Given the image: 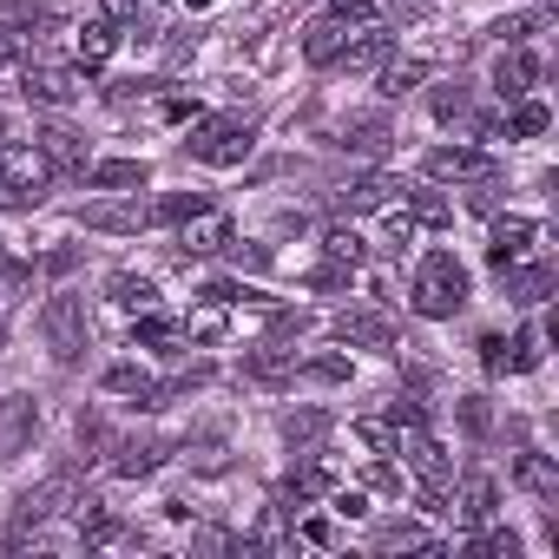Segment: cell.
<instances>
[{"mask_svg":"<svg viewBox=\"0 0 559 559\" xmlns=\"http://www.w3.org/2000/svg\"><path fill=\"white\" fill-rule=\"evenodd\" d=\"M40 435V402L34 395H0V454H21Z\"/></svg>","mask_w":559,"mask_h":559,"instance_id":"obj_7","label":"cell"},{"mask_svg":"<svg viewBox=\"0 0 559 559\" xmlns=\"http://www.w3.org/2000/svg\"><path fill=\"white\" fill-rule=\"evenodd\" d=\"M323 250H330V263H349V270L362 263V237H356V230H343V224L323 237Z\"/></svg>","mask_w":559,"mask_h":559,"instance_id":"obj_30","label":"cell"},{"mask_svg":"<svg viewBox=\"0 0 559 559\" xmlns=\"http://www.w3.org/2000/svg\"><path fill=\"white\" fill-rule=\"evenodd\" d=\"M53 14L40 8V0H0V34H34V27H47Z\"/></svg>","mask_w":559,"mask_h":559,"instance_id":"obj_25","label":"cell"},{"mask_svg":"<svg viewBox=\"0 0 559 559\" xmlns=\"http://www.w3.org/2000/svg\"><path fill=\"white\" fill-rule=\"evenodd\" d=\"M461 421H467V428L480 435V428H487V408H480V402H461Z\"/></svg>","mask_w":559,"mask_h":559,"instance_id":"obj_42","label":"cell"},{"mask_svg":"<svg viewBox=\"0 0 559 559\" xmlns=\"http://www.w3.org/2000/svg\"><path fill=\"white\" fill-rule=\"evenodd\" d=\"M343 40H349V21L323 14V21H310V34H304V60H310V67H336Z\"/></svg>","mask_w":559,"mask_h":559,"instance_id":"obj_17","label":"cell"},{"mask_svg":"<svg viewBox=\"0 0 559 559\" xmlns=\"http://www.w3.org/2000/svg\"><path fill=\"white\" fill-rule=\"evenodd\" d=\"M297 376H310V382H343V376H349V362H343V356H323V362H304Z\"/></svg>","mask_w":559,"mask_h":559,"instance_id":"obj_36","label":"cell"},{"mask_svg":"<svg viewBox=\"0 0 559 559\" xmlns=\"http://www.w3.org/2000/svg\"><path fill=\"white\" fill-rule=\"evenodd\" d=\"M34 152H40L47 165H60V171H86V139H80L73 126H60V119L34 132Z\"/></svg>","mask_w":559,"mask_h":559,"instance_id":"obj_12","label":"cell"},{"mask_svg":"<svg viewBox=\"0 0 559 559\" xmlns=\"http://www.w3.org/2000/svg\"><path fill=\"white\" fill-rule=\"evenodd\" d=\"M376 80H382V93H389V99H402V93H415V86L428 80V67H421V60H395V53H389V60L376 67Z\"/></svg>","mask_w":559,"mask_h":559,"instance_id":"obj_22","label":"cell"},{"mask_svg":"<svg viewBox=\"0 0 559 559\" xmlns=\"http://www.w3.org/2000/svg\"><path fill=\"white\" fill-rule=\"evenodd\" d=\"M185 145H191V158H198V165H243V158H250V145H257V126H250V119H237V112H224V119H204Z\"/></svg>","mask_w":559,"mask_h":559,"instance_id":"obj_2","label":"cell"},{"mask_svg":"<svg viewBox=\"0 0 559 559\" xmlns=\"http://www.w3.org/2000/svg\"><path fill=\"white\" fill-rule=\"evenodd\" d=\"M178 243H185V257H217V250H230L237 237H230V217H217V211L204 204L198 217H185V237H178Z\"/></svg>","mask_w":559,"mask_h":559,"instance_id":"obj_13","label":"cell"},{"mask_svg":"<svg viewBox=\"0 0 559 559\" xmlns=\"http://www.w3.org/2000/svg\"><path fill=\"white\" fill-rule=\"evenodd\" d=\"M73 500H80V487H73V474H53V480H40V487H27V493L14 500V520H21V526H47L53 513H73Z\"/></svg>","mask_w":559,"mask_h":559,"instance_id":"obj_5","label":"cell"},{"mask_svg":"<svg viewBox=\"0 0 559 559\" xmlns=\"http://www.w3.org/2000/svg\"><path fill=\"white\" fill-rule=\"evenodd\" d=\"M336 145H343V152H362V158H382V152L395 145V132H389L382 112H362V119H343V126H336Z\"/></svg>","mask_w":559,"mask_h":559,"instance_id":"obj_11","label":"cell"},{"mask_svg":"<svg viewBox=\"0 0 559 559\" xmlns=\"http://www.w3.org/2000/svg\"><path fill=\"white\" fill-rule=\"evenodd\" d=\"M395 191H402V185H395L389 171H362V178L336 185V191H330V204H336L343 217H356V211H382V204H389Z\"/></svg>","mask_w":559,"mask_h":559,"instance_id":"obj_8","label":"cell"},{"mask_svg":"<svg viewBox=\"0 0 559 559\" xmlns=\"http://www.w3.org/2000/svg\"><path fill=\"white\" fill-rule=\"evenodd\" d=\"M185 8H211V0H185Z\"/></svg>","mask_w":559,"mask_h":559,"instance_id":"obj_44","label":"cell"},{"mask_svg":"<svg viewBox=\"0 0 559 559\" xmlns=\"http://www.w3.org/2000/svg\"><path fill=\"white\" fill-rule=\"evenodd\" d=\"M533 250V217H500L493 224V243H487V257H493V270H507V263H520Z\"/></svg>","mask_w":559,"mask_h":559,"instance_id":"obj_18","label":"cell"},{"mask_svg":"<svg viewBox=\"0 0 559 559\" xmlns=\"http://www.w3.org/2000/svg\"><path fill=\"white\" fill-rule=\"evenodd\" d=\"M382 546H421V526L395 520V526H382Z\"/></svg>","mask_w":559,"mask_h":559,"instance_id":"obj_38","label":"cell"},{"mask_svg":"<svg viewBox=\"0 0 559 559\" xmlns=\"http://www.w3.org/2000/svg\"><path fill=\"white\" fill-rule=\"evenodd\" d=\"M533 86H539V60L520 53V47H507V53L493 60V93H500V99H526Z\"/></svg>","mask_w":559,"mask_h":559,"instance_id":"obj_14","label":"cell"},{"mask_svg":"<svg viewBox=\"0 0 559 559\" xmlns=\"http://www.w3.org/2000/svg\"><path fill=\"white\" fill-rule=\"evenodd\" d=\"M356 435H362L369 448H382V454H389V448H402V421H362Z\"/></svg>","mask_w":559,"mask_h":559,"instance_id":"obj_33","label":"cell"},{"mask_svg":"<svg viewBox=\"0 0 559 559\" xmlns=\"http://www.w3.org/2000/svg\"><path fill=\"white\" fill-rule=\"evenodd\" d=\"M513 474H520V487H533V493H546V500L559 493V474H552V461H546V454H520V467H513Z\"/></svg>","mask_w":559,"mask_h":559,"instance_id":"obj_27","label":"cell"},{"mask_svg":"<svg viewBox=\"0 0 559 559\" xmlns=\"http://www.w3.org/2000/svg\"><path fill=\"white\" fill-rule=\"evenodd\" d=\"M73 53H80V67H99V60L112 53V27H106V21H86V27L73 34Z\"/></svg>","mask_w":559,"mask_h":559,"instance_id":"obj_26","label":"cell"},{"mask_svg":"<svg viewBox=\"0 0 559 559\" xmlns=\"http://www.w3.org/2000/svg\"><path fill=\"white\" fill-rule=\"evenodd\" d=\"M86 224L93 230H145L152 224V204H93Z\"/></svg>","mask_w":559,"mask_h":559,"instance_id":"obj_20","label":"cell"},{"mask_svg":"<svg viewBox=\"0 0 559 559\" xmlns=\"http://www.w3.org/2000/svg\"><path fill=\"white\" fill-rule=\"evenodd\" d=\"M34 106H73L80 93H86V80L73 73V67H53V60H34L27 67V86H21Z\"/></svg>","mask_w":559,"mask_h":559,"instance_id":"obj_6","label":"cell"},{"mask_svg":"<svg viewBox=\"0 0 559 559\" xmlns=\"http://www.w3.org/2000/svg\"><path fill=\"white\" fill-rule=\"evenodd\" d=\"M330 330H336V343H356V349H382V356L395 349V330H389V317H376V310H343Z\"/></svg>","mask_w":559,"mask_h":559,"instance_id":"obj_9","label":"cell"},{"mask_svg":"<svg viewBox=\"0 0 559 559\" xmlns=\"http://www.w3.org/2000/svg\"><path fill=\"white\" fill-rule=\"evenodd\" d=\"M139 343H145V349H158V343H171V323H165L158 310H145V323H139Z\"/></svg>","mask_w":559,"mask_h":559,"instance_id":"obj_37","label":"cell"},{"mask_svg":"<svg viewBox=\"0 0 559 559\" xmlns=\"http://www.w3.org/2000/svg\"><path fill=\"white\" fill-rule=\"evenodd\" d=\"M539 362V330H520L513 336V356H507V369H533Z\"/></svg>","mask_w":559,"mask_h":559,"instance_id":"obj_35","label":"cell"},{"mask_svg":"<svg viewBox=\"0 0 559 559\" xmlns=\"http://www.w3.org/2000/svg\"><path fill=\"white\" fill-rule=\"evenodd\" d=\"M330 435V415L323 408H304V415H284V441L297 448V454H317V441Z\"/></svg>","mask_w":559,"mask_h":559,"instance_id":"obj_21","label":"cell"},{"mask_svg":"<svg viewBox=\"0 0 559 559\" xmlns=\"http://www.w3.org/2000/svg\"><path fill=\"white\" fill-rule=\"evenodd\" d=\"M106 290H112V304H119V310H139V317H145V310H158V290L145 284V276H132V270H119Z\"/></svg>","mask_w":559,"mask_h":559,"instance_id":"obj_23","label":"cell"},{"mask_svg":"<svg viewBox=\"0 0 559 559\" xmlns=\"http://www.w3.org/2000/svg\"><path fill=\"white\" fill-rule=\"evenodd\" d=\"M14 60V34H0V67H8Z\"/></svg>","mask_w":559,"mask_h":559,"instance_id":"obj_43","label":"cell"},{"mask_svg":"<svg viewBox=\"0 0 559 559\" xmlns=\"http://www.w3.org/2000/svg\"><path fill=\"white\" fill-rule=\"evenodd\" d=\"M389 53H395V40H389L382 27H356V34L343 40V53H336V60H343L349 73H376V67H382Z\"/></svg>","mask_w":559,"mask_h":559,"instance_id":"obj_16","label":"cell"},{"mask_svg":"<svg viewBox=\"0 0 559 559\" xmlns=\"http://www.w3.org/2000/svg\"><path fill=\"white\" fill-rule=\"evenodd\" d=\"M546 126H552V119H546V106H539V99H520V106H513V126H507V132H513V139H539Z\"/></svg>","mask_w":559,"mask_h":559,"instance_id":"obj_29","label":"cell"},{"mask_svg":"<svg viewBox=\"0 0 559 559\" xmlns=\"http://www.w3.org/2000/svg\"><path fill=\"white\" fill-rule=\"evenodd\" d=\"M500 165L487 158V152H474V145H435L428 152V178H441V185H487Z\"/></svg>","mask_w":559,"mask_h":559,"instance_id":"obj_4","label":"cell"},{"mask_svg":"<svg viewBox=\"0 0 559 559\" xmlns=\"http://www.w3.org/2000/svg\"><path fill=\"white\" fill-rule=\"evenodd\" d=\"M40 330H47V349H53L60 362H80V356L93 349V323H86V304H80V297H53V304L40 310Z\"/></svg>","mask_w":559,"mask_h":559,"instance_id":"obj_3","label":"cell"},{"mask_svg":"<svg viewBox=\"0 0 559 559\" xmlns=\"http://www.w3.org/2000/svg\"><path fill=\"white\" fill-rule=\"evenodd\" d=\"M204 211V198L198 191H171V198H158L152 204V224H185V217H198Z\"/></svg>","mask_w":559,"mask_h":559,"instance_id":"obj_28","label":"cell"},{"mask_svg":"<svg viewBox=\"0 0 559 559\" xmlns=\"http://www.w3.org/2000/svg\"><path fill=\"white\" fill-rule=\"evenodd\" d=\"M493 507H500L493 474H467V480L454 487V507H448V513H454L461 526H487V520H493Z\"/></svg>","mask_w":559,"mask_h":559,"instance_id":"obj_10","label":"cell"},{"mask_svg":"<svg viewBox=\"0 0 559 559\" xmlns=\"http://www.w3.org/2000/svg\"><path fill=\"white\" fill-rule=\"evenodd\" d=\"M106 389H112V395H145V402L158 395V382H152L145 362H112V369H106Z\"/></svg>","mask_w":559,"mask_h":559,"instance_id":"obj_24","label":"cell"},{"mask_svg":"<svg viewBox=\"0 0 559 559\" xmlns=\"http://www.w3.org/2000/svg\"><path fill=\"white\" fill-rule=\"evenodd\" d=\"M467 304V270L454 263V250H435V257H421V270H415V310L421 317H454Z\"/></svg>","mask_w":559,"mask_h":559,"instance_id":"obj_1","label":"cell"},{"mask_svg":"<svg viewBox=\"0 0 559 559\" xmlns=\"http://www.w3.org/2000/svg\"><path fill=\"white\" fill-rule=\"evenodd\" d=\"M435 119H467V86H441L435 93Z\"/></svg>","mask_w":559,"mask_h":559,"instance_id":"obj_34","label":"cell"},{"mask_svg":"<svg viewBox=\"0 0 559 559\" xmlns=\"http://www.w3.org/2000/svg\"><path fill=\"white\" fill-rule=\"evenodd\" d=\"M415 224H448V198L441 191H415V211H408Z\"/></svg>","mask_w":559,"mask_h":559,"instance_id":"obj_32","label":"cell"},{"mask_svg":"<svg viewBox=\"0 0 559 559\" xmlns=\"http://www.w3.org/2000/svg\"><path fill=\"white\" fill-rule=\"evenodd\" d=\"M480 362H487V369H507V343H500V336H480Z\"/></svg>","mask_w":559,"mask_h":559,"instance_id":"obj_40","label":"cell"},{"mask_svg":"<svg viewBox=\"0 0 559 559\" xmlns=\"http://www.w3.org/2000/svg\"><path fill=\"white\" fill-rule=\"evenodd\" d=\"M480 552H487V559H513V552H520V539H513V533H487V539H480Z\"/></svg>","mask_w":559,"mask_h":559,"instance_id":"obj_39","label":"cell"},{"mask_svg":"<svg viewBox=\"0 0 559 559\" xmlns=\"http://www.w3.org/2000/svg\"><path fill=\"white\" fill-rule=\"evenodd\" d=\"M145 165L139 158H106V165H86V185L93 191H145Z\"/></svg>","mask_w":559,"mask_h":559,"instance_id":"obj_19","label":"cell"},{"mask_svg":"<svg viewBox=\"0 0 559 559\" xmlns=\"http://www.w3.org/2000/svg\"><path fill=\"white\" fill-rule=\"evenodd\" d=\"M290 369H297V362H290L284 349H257V356H250V376H263V382H276V376H290Z\"/></svg>","mask_w":559,"mask_h":559,"instance_id":"obj_31","label":"cell"},{"mask_svg":"<svg viewBox=\"0 0 559 559\" xmlns=\"http://www.w3.org/2000/svg\"><path fill=\"white\" fill-rule=\"evenodd\" d=\"M408 237H415V217H408V211H402V217H389V243H408Z\"/></svg>","mask_w":559,"mask_h":559,"instance_id":"obj_41","label":"cell"},{"mask_svg":"<svg viewBox=\"0 0 559 559\" xmlns=\"http://www.w3.org/2000/svg\"><path fill=\"white\" fill-rule=\"evenodd\" d=\"M402 448H408V467L421 474V487H428V493H441V487L454 480V467H448V454H441V448H435V441H428L421 428H408V435H402Z\"/></svg>","mask_w":559,"mask_h":559,"instance_id":"obj_15","label":"cell"}]
</instances>
